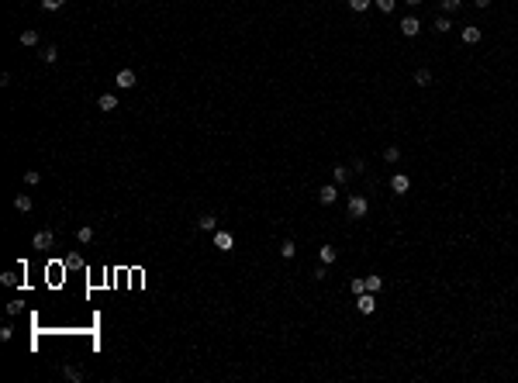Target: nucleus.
Returning <instances> with one entry per match:
<instances>
[{"mask_svg": "<svg viewBox=\"0 0 518 383\" xmlns=\"http://www.w3.org/2000/svg\"><path fill=\"white\" fill-rule=\"evenodd\" d=\"M418 31H422V21L415 18V14H408V18L401 21V35H404V38H415Z\"/></svg>", "mask_w": 518, "mask_h": 383, "instance_id": "2", "label": "nucleus"}, {"mask_svg": "<svg viewBox=\"0 0 518 383\" xmlns=\"http://www.w3.org/2000/svg\"><path fill=\"white\" fill-rule=\"evenodd\" d=\"M76 238L83 242V245H87V242H94V228H90V225H83V228H76Z\"/></svg>", "mask_w": 518, "mask_h": 383, "instance_id": "18", "label": "nucleus"}, {"mask_svg": "<svg viewBox=\"0 0 518 383\" xmlns=\"http://www.w3.org/2000/svg\"><path fill=\"white\" fill-rule=\"evenodd\" d=\"M397 159H401V149H397V145H387V149H384V162H397Z\"/></svg>", "mask_w": 518, "mask_h": 383, "instance_id": "19", "label": "nucleus"}, {"mask_svg": "<svg viewBox=\"0 0 518 383\" xmlns=\"http://www.w3.org/2000/svg\"><path fill=\"white\" fill-rule=\"evenodd\" d=\"M363 283H366V290H370V293H380V287H384V276H366Z\"/></svg>", "mask_w": 518, "mask_h": 383, "instance_id": "16", "label": "nucleus"}, {"mask_svg": "<svg viewBox=\"0 0 518 383\" xmlns=\"http://www.w3.org/2000/svg\"><path fill=\"white\" fill-rule=\"evenodd\" d=\"M453 28V21L449 18H435V31H449Z\"/></svg>", "mask_w": 518, "mask_h": 383, "instance_id": "26", "label": "nucleus"}, {"mask_svg": "<svg viewBox=\"0 0 518 383\" xmlns=\"http://www.w3.org/2000/svg\"><path fill=\"white\" fill-rule=\"evenodd\" d=\"M366 211H370L366 197H349V218H363Z\"/></svg>", "mask_w": 518, "mask_h": 383, "instance_id": "4", "label": "nucleus"}, {"mask_svg": "<svg viewBox=\"0 0 518 383\" xmlns=\"http://www.w3.org/2000/svg\"><path fill=\"white\" fill-rule=\"evenodd\" d=\"M214 245H218L221 252H228L231 245H235V238H231L228 231H214Z\"/></svg>", "mask_w": 518, "mask_h": 383, "instance_id": "7", "label": "nucleus"}, {"mask_svg": "<svg viewBox=\"0 0 518 383\" xmlns=\"http://www.w3.org/2000/svg\"><path fill=\"white\" fill-rule=\"evenodd\" d=\"M31 245H35V249H42V252H49L52 245H56V235H52V231H38V235L31 238Z\"/></svg>", "mask_w": 518, "mask_h": 383, "instance_id": "3", "label": "nucleus"}, {"mask_svg": "<svg viewBox=\"0 0 518 383\" xmlns=\"http://www.w3.org/2000/svg\"><path fill=\"white\" fill-rule=\"evenodd\" d=\"M335 259H339V252L332 249V245H322V249H318V263H325V266H332Z\"/></svg>", "mask_w": 518, "mask_h": 383, "instance_id": "9", "label": "nucleus"}, {"mask_svg": "<svg viewBox=\"0 0 518 383\" xmlns=\"http://www.w3.org/2000/svg\"><path fill=\"white\" fill-rule=\"evenodd\" d=\"M318 200L328 207V204H335V200H339V190H335V187H322V190H318Z\"/></svg>", "mask_w": 518, "mask_h": 383, "instance_id": "10", "label": "nucleus"}, {"mask_svg": "<svg viewBox=\"0 0 518 383\" xmlns=\"http://www.w3.org/2000/svg\"><path fill=\"white\" fill-rule=\"evenodd\" d=\"M14 211H21V214L31 211V197H28V193H18V197H14Z\"/></svg>", "mask_w": 518, "mask_h": 383, "instance_id": "12", "label": "nucleus"}, {"mask_svg": "<svg viewBox=\"0 0 518 383\" xmlns=\"http://www.w3.org/2000/svg\"><path fill=\"white\" fill-rule=\"evenodd\" d=\"M56 59H59V49H56V45H45V49H42V62H45V66H52Z\"/></svg>", "mask_w": 518, "mask_h": 383, "instance_id": "14", "label": "nucleus"}, {"mask_svg": "<svg viewBox=\"0 0 518 383\" xmlns=\"http://www.w3.org/2000/svg\"><path fill=\"white\" fill-rule=\"evenodd\" d=\"M432 83V69H415V87H428Z\"/></svg>", "mask_w": 518, "mask_h": 383, "instance_id": "15", "label": "nucleus"}, {"mask_svg": "<svg viewBox=\"0 0 518 383\" xmlns=\"http://www.w3.org/2000/svg\"><path fill=\"white\" fill-rule=\"evenodd\" d=\"M325 276H328V266H325V263H322V266L314 269V280H325Z\"/></svg>", "mask_w": 518, "mask_h": 383, "instance_id": "32", "label": "nucleus"}, {"mask_svg": "<svg viewBox=\"0 0 518 383\" xmlns=\"http://www.w3.org/2000/svg\"><path fill=\"white\" fill-rule=\"evenodd\" d=\"M66 0H42V11H59Z\"/></svg>", "mask_w": 518, "mask_h": 383, "instance_id": "23", "label": "nucleus"}, {"mask_svg": "<svg viewBox=\"0 0 518 383\" xmlns=\"http://www.w3.org/2000/svg\"><path fill=\"white\" fill-rule=\"evenodd\" d=\"M363 290H366V283H363V280H352V297H360Z\"/></svg>", "mask_w": 518, "mask_h": 383, "instance_id": "30", "label": "nucleus"}, {"mask_svg": "<svg viewBox=\"0 0 518 383\" xmlns=\"http://www.w3.org/2000/svg\"><path fill=\"white\" fill-rule=\"evenodd\" d=\"M18 311H21V301H11V304H7V314H11V318H14Z\"/></svg>", "mask_w": 518, "mask_h": 383, "instance_id": "33", "label": "nucleus"}, {"mask_svg": "<svg viewBox=\"0 0 518 383\" xmlns=\"http://www.w3.org/2000/svg\"><path fill=\"white\" fill-rule=\"evenodd\" d=\"M356 307H360V314H373V311H377V293L363 290V293L356 297Z\"/></svg>", "mask_w": 518, "mask_h": 383, "instance_id": "1", "label": "nucleus"}, {"mask_svg": "<svg viewBox=\"0 0 518 383\" xmlns=\"http://www.w3.org/2000/svg\"><path fill=\"white\" fill-rule=\"evenodd\" d=\"M38 180H42V176H38V169H28V173H24V183H28V187H35Z\"/></svg>", "mask_w": 518, "mask_h": 383, "instance_id": "24", "label": "nucleus"}, {"mask_svg": "<svg viewBox=\"0 0 518 383\" xmlns=\"http://www.w3.org/2000/svg\"><path fill=\"white\" fill-rule=\"evenodd\" d=\"M370 4H373V0H349V7H352V11H366Z\"/></svg>", "mask_w": 518, "mask_h": 383, "instance_id": "28", "label": "nucleus"}, {"mask_svg": "<svg viewBox=\"0 0 518 383\" xmlns=\"http://www.w3.org/2000/svg\"><path fill=\"white\" fill-rule=\"evenodd\" d=\"M473 4H477V7H491V0H473Z\"/></svg>", "mask_w": 518, "mask_h": 383, "instance_id": "34", "label": "nucleus"}, {"mask_svg": "<svg viewBox=\"0 0 518 383\" xmlns=\"http://www.w3.org/2000/svg\"><path fill=\"white\" fill-rule=\"evenodd\" d=\"M377 7H380V11H384V14H390V11H394V7H397V0H377Z\"/></svg>", "mask_w": 518, "mask_h": 383, "instance_id": "25", "label": "nucleus"}, {"mask_svg": "<svg viewBox=\"0 0 518 383\" xmlns=\"http://www.w3.org/2000/svg\"><path fill=\"white\" fill-rule=\"evenodd\" d=\"M97 107H100V111H117V97L114 94H100L97 97Z\"/></svg>", "mask_w": 518, "mask_h": 383, "instance_id": "8", "label": "nucleus"}, {"mask_svg": "<svg viewBox=\"0 0 518 383\" xmlns=\"http://www.w3.org/2000/svg\"><path fill=\"white\" fill-rule=\"evenodd\" d=\"M0 283H4V287H18V273H14V269H11V273H4V276H0Z\"/></svg>", "mask_w": 518, "mask_h": 383, "instance_id": "21", "label": "nucleus"}, {"mask_svg": "<svg viewBox=\"0 0 518 383\" xmlns=\"http://www.w3.org/2000/svg\"><path fill=\"white\" fill-rule=\"evenodd\" d=\"M0 338H4V342H11V338H14V328H11V325L0 328Z\"/></svg>", "mask_w": 518, "mask_h": 383, "instance_id": "31", "label": "nucleus"}, {"mask_svg": "<svg viewBox=\"0 0 518 383\" xmlns=\"http://www.w3.org/2000/svg\"><path fill=\"white\" fill-rule=\"evenodd\" d=\"M332 176H335V183H345V180H349V169H345V166H335Z\"/></svg>", "mask_w": 518, "mask_h": 383, "instance_id": "22", "label": "nucleus"}, {"mask_svg": "<svg viewBox=\"0 0 518 383\" xmlns=\"http://www.w3.org/2000/svg\"><path fill=\"white\" fill-rule=\"evenodd\" d=\"M197 228H201V231H214V228H218L214 214H201V218H197Z\"/></svg>", "mask_w": 518, "mask_h": 383, "instance_id": "13", "label": "nucleus"}, {"mask_svg": "<svg viewBox=\"0 0 518 383\" xmlns=\"http://www.w3.org/2000/svg\"><path fill=\"white\" fill-rule=\"evenodd\" d=\"M294 252H297V245H294L290 238H287V242H280V256H284V259H294Z\"/></svg>", "mask_w": 518, "mask_h": 383, "instance_id": "20", "label": "nucleus"}, {"mask_svg": "<svg viewBox=\"0 0 518 383\" xmlns=\"http://www.w3.org/2000/svg\"><path fill=\"white\" fill-rule=\"evenodd\" d=\"M404 4H408V7H418V4H422V0H404Z\"/></svg>", "mask_w": 518, "mask_h": 383, "instance_id": "35", "label": "nucleus"}, {"mask_svg": "<svg viewBox=\"0 0 518 383\" xmlns=\"http://www.w3.org/2000/svg\"><path fill=\"white\" fill-rule=\"evenodd\" d=\"M408 187H411L408 173H394V176H390V190L394 193H408Z\"/></svg>", "mask_w": 518, "mask_h": 383, "instance_id": "5", "label": "nucleus"}, {"mask_svg": "<svg viewBox=\"0 0 518 383\" xmlns=\"http://www.w3.org/2000/svg\"><path fill=\"white\" fill-rule=\"evenodd\" d=\"M480 38H484V35H480V28H473V24H466V28H463V41H466V45H477Z\"/></svg>", "mask_w": 518, "mask_h": 383, "instance_id": "11", "label": "nucleus"}, {"mask_svg": "<svg viewBox=\"0 0 518 383\" xmlns=\"http://www.w3.org/2000/svg\"><path fill=\"white\" fill-rule=\"evenodd\" d=\"M66 380H83V373H79V369H73V366H66Z\"/></svg>", "mask_w": 518, "mask_h": 383, "instance_id": "29", "label": "nucleus"}, {"mask_svg": "<svg viewBox=\"0 0 518 383\" xmlns=\"http://www.w3.org/2000/svg\"><path fill=\"white\" fill-rule=\"evenodd\" d=\"M21 45H28V49H31V45H38V31H31V28H28V31H21Z\"/></svg>", "mask_w": 518, "mask_h": 383, "instance_id": "17", "label": "nucleus"}, {"mask_svg": "<svg viewBox=\"0 0 518 383\" xmlns=\"http://www.w3.org/2000/svg\"><path fill=\"white\" fill-rule=\"evenodd\" d=\"M114 83H117V87H121V90H132L135 83H138V76H135L132 69H121V73H117V79H114Z\"/></svg>", "mask_w": 518, "mask_h": 383, "instance_id": "6", "label": "nucleus"}, {"mask_svg": "<svg viewBox=\"0 0 518 383\" xmlns=\"http://www.w3.org/2000/svg\"><path fill=\"white\" fill-rule=\"evenodd\" d=\"M439 4H442V11H460L463 0H439Z\"/></svg>", "mask_w": 518, "mask_h": 383, "instance_id": "27", "label": "nucleus"}]
</instances>
